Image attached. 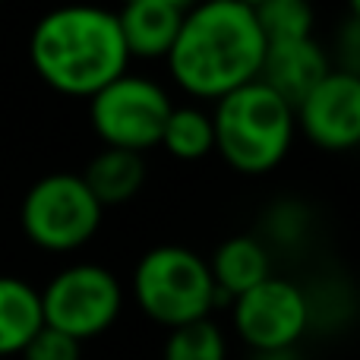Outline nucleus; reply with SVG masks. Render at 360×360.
I'll return each instance as SVG.
<instances>
[{
	"label": "nucleus",
	"instance_id": "nucleus-1",
	"mask_svg": "<svg viewBox=\"0 0 360 360\" xmlns=\"http://www.w3.org/2000/svg\"><path fill=\"white\" fill-rule=\"evenodd\" d=\"M266 38L247 0L190 6L168 54L174 82L193 98L218 101L259 76Z\"/></svg>",
	"mask_w": 360,
	"mask_h": 360
},
{
	"label": "nucleus",
	"instance_id": "nucleus-2",
	"mask_svg": "<svg viewBox=\"0 0 360 360\" xmlns=\"http://www.w3.org/2000/svg\"><path fill=\"white\" fill-rule=\"evenodd\" d=\"M29 60L41 82L73 98H92L130 67L117 13L101 6H60L44 13L32 25Z\"/></svg>",
	"mask_w": 360,
	"mask_h": 360
},
{
	"label": "nucleus",
	"instance_id": "nucleus-3",
	"mask_svg": "<svg viewBox=\"0 0 360 360\" xmlns=\"http://www.w3.org/2000/svg\"><path fill=\"white\" fill-rule=\"evenodd\" d=\"M209 117L215 152L240 174H266L278 168L297 136L294 108L259 79L218 98Z\"/></svg>",
	"mask_w": 360,
	"mask_h": 360
},
{
	"label": "nucleus",
	"instance_id": "nucleus-4",
	"mask_svg": "<svg viewBox=\"0 0 360 360\" xmlns=\"http://www.w3.org/2000/svg\"><path fill=\"white\" fill-rule=\"evenodd\" d=\"M133 297L152 323L180 329L196 319H209L218 291L209 262L196 250L162 243L139 256L133 269Z\"/></svg>",
	"mask_w": 360,
	"mask_h": 360
},
{
	"label": "nucleus",
	"instance_id": "nucleus-5",
	"mask_svg": "<svg viewBox=\"0 0 360 360\" xmlns=\"http://www.w3.org/2000/svg\"><path fill=\"white\" fill-rule=\"evenodd\" d=\"M101 215L105 209L95 202L79 174L54 171L25 190L19 205V228L38 250L70 253L98 234Z\"/></svg>",
	"mask_w": 360,
	"mask_h": 360
},
{
	"label": "nucleus",
	"instance_id": "nucleus-6",
	"mask_svg": "<svg viewBox=\"0 0 360 360\" xmlns=\"http://www.w3.org/2000/svg\"><path fill=\"white\" fill-rule=\"evenodd\" d=\"M38 297L44 326L76 338L79 345L105 335L124 310V288L117 275L98 262H76L60 269L38 291Z\"/></svg>",
	"mask_w": 360,
	"mask_h": 360
},
{
	"label": "nucleus",
	"instance_id": "nucleus-7",
	"mask_svg": "<svg viewBox=\"0 0 360 360\" xmlns=\"http://www.w3.org/2000/svg\"><path fill=\"white\" fill-rule=\"evenodd\" d=\"M171 108L174 101L165 92V86L127 70L89 98V120L105 149L143 155L158 146Z\"/></svg>",
	"mask_w": 360,
	"mask_h": 360
},
{
	"label": "nucleus",
	"instance_id": "nucleus-8",
	"mask_svg": "<svg viewBox=\"0 0 360 360\" xmlns=\"http://www.w3.org/2000/svg\"><path fill=\"white\" fill-rule=\"evenodd\" d=\"M234 329L259 354H285L310 326V300L294 281L269 275L247 294L234 297Z\"/></svg>",
	"mask_w": 360,
	"mask_h": 360
},
{
	"label": "nucleus",
	"instance_id": "nucleus-9",
	"mask_svg": "<svg viewBox=\"0 0 360 360\" xmlns=\"http://www.w3.org/2000/svg\"><path fill=\"white\" fill-rule=\"evenodd\" d=\"M294 127L326 152H348L360 139V79L348 70H332L297 108Z\"/></svg>",
	"mask_w": 360,
	"mask_h": 360
},
{
	"label": "nucleus",
	"instance_id": "nucleus-10",
	"mask_svg": "<svg viewBox=\"0 0 360 360\" xmlns=\"http://www.w3.org/2000/svg\"><path fill=\"white\" fill-rule=\"evenodd\" d=\"M332 60L316 38H300V41L266 44V57L256 79L266 89H272L281 101L297 108L326 76L332 73Z\"/></svg>",
	"mask_w": 360,
	"mask_h": 360
},
{
	"label": "nucleus",
	"instance_id": "nucleus-11",
	"mask_svg": "<svg viewBox=\"0 0 360 360\" xmlns=\"http://www.w3.org/2000/svg\"><path fill=\"white\" fill-rule=\"evenodd\" d=\"M190 4L184 0H133L117 13L120 38L127 57L136 60H168L177 41V32Z\"/></svg>",
	"mask_w": 360,
	"mask_h": 360
},
{
	"label": "nucleus",
	"instance_id": "nucleus-12",
	"mask_svg": "<svg viewBox=\"0 0 360 360\" xmlns=\"http://www.w3.org/2000/svg\"><path fill=\"white\" fill-rule=\"evenodd\" d=\"M209 272L215 281L218 297H240L250 288H256L259 281H266L272 275V259H269V250L262 247L256 237H228L224 243H218L215 253H212Z\"/></svg>",
	"mask_w": 360,
	"mask_h": 360
},
{
	"label": "nucleus",
	"instance_id": "nucleus-13",
	"mask_svg": "<svg viewBox=\"0 0 360 360\" xmlns=\"http://www.w3.org/2000/svg\"><path fill=\"white\" fill-rule=\"evenodd\" d=\"M82 184L95 196L101 209L124 205L143 190L146 184V162L136 152L124 149H101L82 171Z\"/></svg>",
	"mask_w": 360,
	"mask_h": 360
},
{
	"label": "nucleus",
	"instance_id": "nucleus-14",
	"mask_svg": "<svg viewBox=\"0 0 360 360\" xmlns=\"http://www.w3.org/2000/svg\"><path fill=\"white\" fill-rule=\"evenodd\" d=\"M41 326L38 288L16 275H0V357H19Z\"/></svg>",
	"mask_w": 360,
	"mask_h": 360
},
{
	"label": "nucleus",
	"instance_id": "nucleus-15",
	"mask_svg": "<svg viewBox=\"0 0 360 360\" xmlns=\"http://www.w3.org/2000/svg\"><path fill=\"white\" fill-rule=\"evenodd\" d=\"M158 146L177 162H202L205 155L215 152V130H212L209 111L196 105H174L165 120Z\"/></svg>",
	"mask_w": 360,
	"mask_h": 360
},
{
	"label": "nucleus",
	"instance_id": "nucleus-16",
	"mask_svg": "<svg viewBox=\"0 0 360 360\" xmlns=\"http://www.w3.org/2000/svg\"><path fill=\"white\" fill-rule=\"evenodd\" d=\"M253 13L266 44L313 38L316 16H313V10L304 0H262V4H253Z\"/></svg>",
	"mask_w": 360,
	"mask_h": 360
},
{
	"label": "nucleus",
	"instance_id": "nucleus-17",
	"mask_svg": "<svg viewBox=\"0 0 360 360\" xmlns=\"http://www.w3.org/2000/svg\"><path fill=\"white\" fill-rule=\"evenodd\" d=\"M165 360H228V338L212 319H196L168 332Z\"/></svg>",
	"mask_w": 360,
	"mask_h": 360
},
{
	"label": "nucleus",
	"instance_id": "nucleus-18",
	"mask_svg": "<svg viewBox=\"0 0 360 360\" xmlns=\"http://www.w3.org/2000/svg\"><path fill=\"white\" fill-rule=\"evenodd\" d=\"M22 360H82V345L57 329L41 326L35 338L22 348Z\"/></svg>",
	"mask_w": 360,
	"mask_h": 360
}]
</instances>
